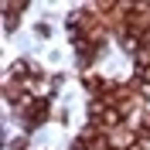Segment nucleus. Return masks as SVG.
<instances>
[{
	"label": "nucleus",
	"mask_w": 150,
	"mask_h": 150,
	"mask_svg": "<svg viewBox=\"0 0 150 150\" xmlns=\"http://www.w3.org/2000/svg\"><path fill=\"white\" fill-rule=\"evenodd\" d=\"M48 106H51V99H48V96H38V99H31V103L24 106V112H21V116H24V126H28V130H34V126H41V123H45Z\"/></svg>",
	"instance_id": "obj_1"
},
{
	"label": "nucleus",
	"mask_w": 150,
	"mask_h": 150,
	"mask_svg": "<svg viewBox=\"0 0 150 150\" xmlns=\"http://www.w3.org/2000/svg\"><path fill=\"white\" fill-rule=\"evenodd\" d=\"M10 150H28V137H24V140H14V143H10Z\"/></svg>",
	"instance_id": "obj_2"
}]
</instances>
